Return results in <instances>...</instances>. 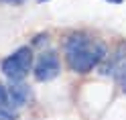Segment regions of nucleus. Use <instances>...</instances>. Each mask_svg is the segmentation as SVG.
Listing matches in <instances>:
<instances>
[{
	"mask_svg": "<svg viewBox=\"0 0 126 120\" xmlns=\"http://www.w3.org/2000/svg\"><path fill=\"white\" fill-rule=\"evenodd\" d=\"M6 90H8V102H10V106L14 110L22 108L31 100V87L22 82V79H20V82H12Z\"/></svg>",
	"mask_w": 126,
	"mask_h": 120,
	"instance_id": "obj_5",
	"label": "nucleus"
},
{
	"mask_svg": "<svg viewBox=\"0 0 126 120\" xmlns=\"http://www.w3.org/2000/svg\"><path fill=\"white\" fill-rule=\"evenodd\" d=\"M0 110L14 112V108L10 106V102H8V90H6V86H2V84H0Z\"/></svg>",
	"mask_w": 126,
	"mask_h": 120,
	"instance_id": "obj_6",
	"label": "nucleus"
},
{
	"mask_svg": "<svg viewBox=\"0 0 126 120\" xmlns=\"http://www.w3.org/2000/svg\"><path fill=\"white\" fill-rule=\"evenodd\" d=\"M59 71H61V61L57 57V53L55 51L41 53V57L35 65V77L39 82H51L59 75Z\"/></svg>",
	"mask_w": 126,
	"mask_h": 120,
	"instance_id": "obj_3",
	"label": "nucleus"
},
{
	"mask_svg": "<svg viewBox=\"0 0 126 120\" xmlns=\"http://www.w3.org/2000/svg\"><path fill=\"white\" fill-rule=\"evenodd\" d=\"M39 2H47V0H39Z\"/></svg>",
	"mask_w": 126,
	"mask_h": 120,
	"instance_id": "obj_11",
	"label": "nucleus"
},
{
	"mask_svg": "<svg viewBox=\"0 0 126 120\" xmlns=\"http://www.w3.org/2000/svg\"><path fill=\"white\" fill-rule=\"evenodd\" d=\"M31 65H33V49L20 47L2 61V73L12 82H20L31 71Z\"/></svg>",
	"mask_w": 126,
	"mask_h": 120,
	"instance_id": "obj_2",
	"label": "nucleus"
},
{
	"mask_svg": "<svg viewBox=\"0 0 126 120\" xmlns=\"http://www.w3.org/2000/svg\"><path fill=\"white\" fill-rule=\"evenodd\" d=\"M0 120H14V112H8V110H0Z\"/></svg>",
	"mask_w": 126,
	"mask_h": 120,
	"instance_id": "obj_7",
	"label": "nucleus"
},
{
	"mask_svg": "<svg viewBox=\"0 0 126 120\" xmlns=\"http://www.w3.org/2000/svg\"><path fill=\"white\" fill-rule=\"evenodd\" d=\"M106 57V45L85 33H73L65 41V59L75 73H88Z\"/></svg>",
	"mask_w": 126,
	"mask_h": 120,
	"instance_id": "obj_1",
	"label": "nucleus"
},
{
	"mask_svg": "<svg viewBox=\"0 0 126 120\" xmlns=\"http://www.w3.org/2000/svg\"><path fill=\"white\" fill-rule=\"evenodd\" d=\"M120 82H122V87H124V92H126V69H124V73L120 75Z\"/></svg>",
	"mask_w": 126,
	"mask_h": 120,
	"instance_id": "obj_9",
	"label": "nucleus"
},
{
	"mask_svg": "<svg viewBox=\"0 0 126 120\" xmlns=\"http://www.w3.org/2000/svg\"><path fill=\"white\" fill-rule=\"evenodd\" d=\"M25 0H0V4H22Z\"/></svg>",
	"mask_w": 126,
	"mask_h": 120,
	"instance_id": "obj_8",
	"label": "nucleus"
},
{
	"mask_svg": "<svg viewBox=\"0 0 126 120\" xmlns=\"http://www.w3.org/2000/svg\"><path fill=\"white\" fill-rule=\"evenodd\" d=\"M124 69H126V43H120L118 49L114 51V55L106 61V65L102 67V73L120 79V75L124 73Z\"/></svg>",
	"mask_w": 126,
	"mask_h": 120,
	"instance_id": "obj_4",
	"label": "nucleus"
},
{
	"mask_svg": "<svg viewBox=\"0 0 126 120\" xmlns=\"http://www.w3.org/2000/svg\"><path fill=\"white\" fill-rule=\"evenodd\" d=\"M106 2H114V4H120V2H124V0H106Z\"/></svg>",
	"mask_w": 126,
	"mask_h": 120,
	"instance_id": "obj_10",
	"label": "nucleus"
}]
</instances>
